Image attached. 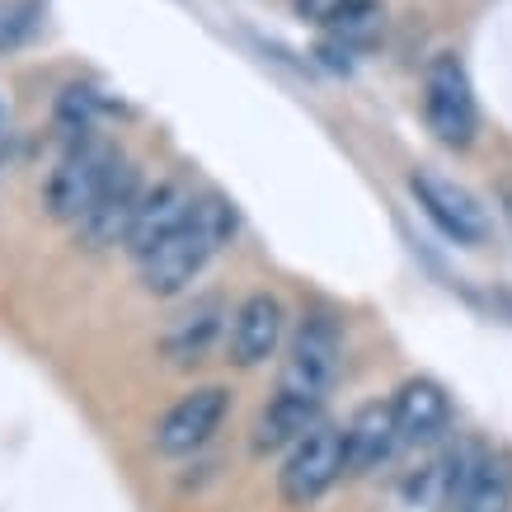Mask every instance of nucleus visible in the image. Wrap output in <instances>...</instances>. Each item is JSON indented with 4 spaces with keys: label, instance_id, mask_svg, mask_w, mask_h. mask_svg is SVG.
<instances>
[{
    "label": "nucleus",
    "instance_id": "dca6fc26",
    "mask_svg": "<svg viewBox=\"0 0 512 512\" xmlns=\"http://www.w3.org/2000/svg\"><path fill=\"white\" fill-rule=\"evenodd\" d=\"M512 508V466L494 451H484L470 484L456 494L451 512H508Z\"/></svg>",
    "mask_w": 512,
    "mask_h": 512
},
{
    "label": "nucleus",
    "instance_id": "20e7f679",
    "mask_svg": "<svg viewBox=\"0 0 512 512\" xmlns=\"http://www.w3.org/2000/svg\"><path fill=\"white\" fill-rule=\"evenodd\" d=\"M343 372V334L329 315H311L306 325L296 329L287 367H282V390L296 400L325 404V395L334 390Z\"/></svg>",
    "mask_w": 512,
    "mask_h": 512
},
{
    "label": "nucleus",
    "instance_id": "7ed1b4c3",
    "mask_svg": "<svg viewBox=\"0 0 512 512\" xmlns=\"http://www.w3.org/2000/svg\"><path fill=\"white\" fill-rule=\"evenodd\" d=\"M343 470H348V451H343V428L339 423H315L311 433L292 442V456L282 466L278 484H282V503L292 508H311L315 498H325L334 489Z\"/></svg>",
    "mask_w": 512,
    "mask_h": 512
},
{
    "label": "nucleus",
    "instance_id": "4468645a",
    "mask_svg": "<svg viewBox=\"0 0 512 512\" xmlns=\"http://www.w3.org/2000/svg\"><path fill=\"white\" fill-rule=\"evenodd\" d=\"M315 423H320V404L296 400V395L278 390V400L268 404L264 414H259V423H254V451L264 456V451L292 447V442H301V437L311 433Z\"/></svg>",
    "mask_w": 512,
    "mask_h": 512
},
{
    "label": "nucleus",
    "instance_id": "f8f14e48",
    "mask_svg": "<svg viewBox=\"0 0 512 512\" xmlns=\"http://www.w3.org/2000/svg\"><path fill=\"white\" fill-rule=\"evenodd\" d=\"M395 423H400V442L404 447H428L437 437L447 433L451 423V400L447 390L428 381V376H414V381H404L400 395H395Z\"/></svg>",
    "mask_w": 512,
    "mask_h": 512
},
{
    "label": "nucleus",
    "instance_id": "423d86ee",
    "mask_svg": "<svg viewBox=\"0 0 512 512\" xmlns=\"http://www.w3.org/2000/svg\"><path fill=\"white\" fill-rule=\"evenodd\" d=\"M409 193L419 198L428 221H433L447 240H456V245H484V240H489V212L480 207V198H475L470 188L451 184V179H442V174H433V170H419L409 179Z\"/></svg>",
    "mask_w": 512,
    "mask_h": 512
},
{
    "label": "nucleus",
    "instance_id": "2eb2a0df",
    "mask_svg": "<svg viewBox=\"0 0 512 512\" xmlns=\"http://www.w3.org/2000/svg\"><path fill=\"white\" fill-rule=\"evenodd\" d=\"M381 29H386V10H381V0H343L339 10L329 15L325 33L334 52H357V47H372L376 38H381Z\"/></svg>",
    "mask_w": 512,
    "mask_h": 512
},
{
    "label": "nucleus",
    "instance_id": "6ab92c4d",
    "mask_svg": "<svg viewBox=\"0 0 512 512\" xmlns=\"http://www.w3.org/2000/svg\"><path fill=\"white\" fill-rule=\"evenodd\" d=\"M0 160H5V141H0Z\"/></svg>",
    "mask_w": 512,
    "mask_h": 512
},
{
    "label": "nucleus",
    "instance_id": "9b49d317",
    "mask_svg": "<svg viewBox=\"0 0 512 512\" xmlns=\"http://www.w3.org/2000/svg\"><path fill=\"white\" fill-rule=\"evenodd\" d=\"M278 339H282V306H278V296H268V292L245 296V301H240V311L231 315V339H226L231 362H235V367H259V362H268V357H273Z\"/></svg>",
    "mask_w": 512,
    "mask_h": 512
},
{
    "label": "nucleus",
    "instance_id": "ddd939ff",
    "mask_svg": "<svg viewBox=\"0 0 512 512\" xmlns=\"http://www.w3.org/2000/svg\"><path fill=\"white\" fill-rule=\"evenodd\" d=\"M221 320H226L221 296H202V301H193L184 315H174V325L165 329L160 348H165L170 362H198V357L212 348V339L221 334Z\"/></svg>",
    "mask_w": 512,
    "mask_h": 512
},
{
    "label": "nucleus",
    "instance_id": "f3484780",
    "mask_svg": "<svg viewBox=\"0 0 512 512\" xmlns=\"http://www.w3.org/2000/svg\"><path fill=\"white\" fill-rule=\"evenodd\" d=\"M33 24H38V5L33 0H0V52L24 43Z\"/></svg>",
    "mask_w": 512,
    "mask_h": 512
},
{
    "label": "nucleus",
    "instance_id": "9d476101",
    "mask_svg": "<svg viewBox=\"0 0 512 512\" xmlns=\"http://www.w3.org/2000/svg\"><path fill=\"white\" fill-rule=\"evenodd\" d=\"M400 442V423H395V404H362L348 428H343V451H348V475H367V470L386 466Z\"/></svg>",
    "mask_w": 512,
    "mask_h": 512
},
{
    "label": "nucleus",
    "instance_id": "f03ea898",
    "mask_svg": "<svg viewBox=\"0 0 512 512\" xmlns=\"http://www.w3.org/2000/svg\"><path fill=\"white\" fill-rule=\"evenodd\" d=\"M118 160L123 156L113 151L109 141L76 132L71 151L57 160V170H52V179H47V212H52L57 221H80L94 207V198L104 193L109 174L118 170Z\"/></svg>",
    "mask_w": 512,
    "mask_h": 512
},
{
    "label": "nucleus",
    "instance_id": "f257e3e1",
    "mask_svg": "<svg viewBox=\"0 0 512 512\" xmlns=\"http://www.w3.org/2000/svg\"><path fill=\"white\" fill-rule=\"evenodd\" d=\"M231 235H235V207L221 193H202L188 226H179L165 245H156L151 254L137 259L141 287L151 296H179L202 268L212 264V254L221 245H231Z\"/></svg>",
    "mask_w": 512,
    "mask_h": 512
},
{
    "label": "nucleus",
    "instance_id": "1a4fd4ad",
    "mask_svg": "<svg viewBox=\"0 0 512 512\" xmlns=\"http://www.w3.org/2000/svg\"><path fill=\"white\" fill-rule=\"evenodd\" d=\"M193 207H198V198L188 193L184 184H156L146 188V198H141L137 217H132V231H127L123 245L132 249V254H151L156 245H165L179 226H188V217H193Z\"/></svg>",
    "mask_w": 512,
    "mask_h": 512
},
{
    "label": "nucleus",
    "instance_id": "0eeeda50",
    "mask_svg": "<svg viewBox=\"0 0 512 512\" xmlns=\"http://www.w3.org/2000/svg\"><path fill=\"white\" fill-rule=\"evenodd\" d=\"M141 198H146V188H141V170L132 165V160H118V170L109 174L104 193H99L90 212L76 221V226H80V240H85L90 249L123 245L127 231H132V217H137Z\"/></svg>",
    "mask_w": 512,
    "mask_h": 512
},
{
    "label": "nucleus",
    "instance_id": "6e6552de",
    "mask_svg": "<svg viewBox=\"0 0 512 512\" xmlns=\"http://www.w3.org/2000/svg\"><path fill=\"white\" fill-rule=\"evenodd\" d=\"M226 409H231V390H226V386L188 390L184 400H179L170 414L160 419L156 447L165 451V456H188V451L207 447V442H212V433L226 423Z\"/></svg>",
    "mask_w": 512,
    "mask_h": 512
},
{
    "label": "nucleus",
    "instance_id": "39448f33",
    "mask_svg": "<svg viewBox=\"0 0 512 512\" xmlns=\"http://www.w3.org/2000/svg\"><path fill=\"white\" fill-rule=\"evenodd\" d=\"M423 118L442 146H470L480 109H475V90H470L466 66L456 57H433L428 76H423Z\"/></svg>",
    "mask_w": 512,
    "mask_h": 512
},
{
    "label": "nucleus",
    "instance_id": "a211bd4d",
    "mask_svg": "<svg viewBox=\"0 0 512 512\" xmlns=\"http://www.w3.org/2000/svg\"><path fill=\"white\" fill-rule=\"evenodd\" d=\"M343 0H296V15L311 19V24H329V15L339 10Z\"/></svg>",
    "mask_w": 512,
    "mask_h": 512
}]
</instances>
